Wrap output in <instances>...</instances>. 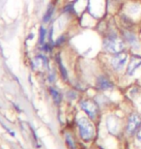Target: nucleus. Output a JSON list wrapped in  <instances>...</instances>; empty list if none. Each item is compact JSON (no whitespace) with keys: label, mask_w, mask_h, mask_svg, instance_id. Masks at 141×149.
Listing matches in <instances>:
<instances>
[{"label":"nucleus","mask_w":141,"mask_h":149,"mask_svg":"<svg viewBox=\"0 0 141 149\" xmlns=\"http://www.w3.org/2000/svg\"><path fill=\"white\" fill-rule=\"evenodd\" d=\"M103 47L108 52L119 53L124 49L125 43L120 38L113 35V36H109L103 41Z\"/></svg>","instance_id":"f257e3e1"},{"label":"nucleus","mask_w":141,"mask_h":149,"mask_svg":"<svg viewBox=\"0 0 141 149\" xmlns=\"http://www.w3.org/2000/svg\"><path fill=\"white\" fill-rule=\"evenodd\" d=\"M78 126L82 139L84 141H90L94 136V127L91 122L86 118H80L78 120Z\"/></svg>","instance_id":"f03ea898"},{"label":"nucleus","mask_w":141,"mask_h":149,"mask_svg":"<svg viewBox=\"0 0 141 149\" xmlns=\"http://www.w3.org/2000/svg\"><path fill=\"white\" fill-rule=\"evenodd\" d=\"M140 126H141V117L138 114H136V113H133V114H131V117L128 118L127 132L130 134V135H133L136 131H138Z\"/></svg>","instance_id":"7ed1b4c3"},{"label":"nucleus","mask_w":141,"mask_h":149,"mask_svg":"<svg viewBox=\"0 0 141 149\" xmlns=\"http://www.w3.org/2000/svg\"><path fill=\"white\" fill-rule=\"evenodd\" d=\"M81 108L91 118H95L99 112V107L93 100H85L81 103Z\"/></svg>","instance_id":"20e7f679"},{"label":"nucleus","mask_w":141,"mask_h":149,"mask_svg":"<svg viewBox=\"0 0 141 149\" xmlns=\"http://www.w3.org/2000/svg\"><path fill=\"white\" fill-rule=\"evenodd\" d=\"M128 54L126 52H119L111 59V65L116 71H121L127 61Z\"/></svg>","instance_id":"39448f33"},{"label":"nucleus","mask_w":141,"mask_h":149,"mask_svg":"<svg viewBox=\"0 0 141 149\" xmlns=\"http://www.w3.org/2000/svg\"><path fill=\"white\" fill-rule=\"evenodd\" d=\"M140 65H141V57L138 55H133L131 59L130 63H128V70H127L128 74H130V76H133Z\"/></svg>","instance_id":"423d86ee"},{"label":"nucleus","mask_w":141,"mask_h":149,"mask_svg":"<svg viewBox=\"0 0 141 149\" xmlns=\"http://www.w3.org/2000/svg\"><path fill=\"white\" fill-rule=\"evenodd\" d=\"M106 125H107V128H108L110 133L116 134L118 132L119 122H118V119H117L115 116H113V115L108 116V117H107V120H106Z\"/></svg>","instance_id":"0eeeda50"},{"label":"nucleus","mask_w":141,"mask_h":149,"mask_svg":"<svg viewBox=\"0 0 141 149\" xmlns=\"http://www.w3.org/2000/svg\"><path fill=\"white\" fill-rule=\"evenodd\" d=\"M98 87L101 89V90H106V89H110L113 87V84L111 83L110 80H108L106 77H100L98 79Z\"/></svg>","instance_id":"6e6552de"},{"label":"nucleus","mask_w":141,"mask_h":149,"mask_svg":"<svg viewBox=\"0 0 141 149\" xmlns=\"http://www.w3.org/2000/svg\"><path fill=\"white\" fill-rule=\"evenodd\" d=\"M125 38L127 39L128 43L131 45L133 49H138L139 45H138V41H137L136 37L134 36L133 33H130V32H125Z\"/></svg>","instance_id":"1a4fd4ad"},{"label":"nucleus","mask_w":141,"mask_h":149,"mask_svg":"<svg viewBox=\"0 0 141 149\" xmlns=\"http://www.w3.org/2000/svg\"><path fill=\"white\" fill-rule=\"evenodd\" d=\"M140 10V7L138 5H131L130 8H128V13L133 15V14H137Z\"/></svg>","instance_id":"9d476101"},{"label":"nucleus","mask_w":141,"mask_h":149,"mask_svg":"<svg viewBox=\"0 0 141 149\" xmlns=\"http://www.w3.org/2000/svg\"><path fill=\"white\" fill-rule=\"evenodd\" d=\"M136 138L137 139L141 142V128H139L138 131H137V134H136Z\"/></svg>","instance_id":"9b49d317"}]
</instances>
